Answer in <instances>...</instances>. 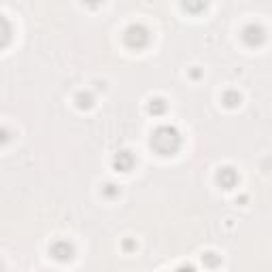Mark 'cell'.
Returning <instances> with one entry per match:
<instances>
[{
    "mask_svg": "<svg viewBox=\"0 0 272 272\" xmlns=\"http://www.w3.org/2000/svg\"><path fill=\"white\" fill-rule=\"evenodd\" d=\"M151 147L156 149L160 156H172L181 147V134L172 125H160V128L151 134Z\"/></svg>",
    "mask_w": 272,
    "mask_h": 272,
    "instance_id": "cell-1",
    "label": "cell"
},
{
    "mask_svg": "<svg viewBox=\"0 0 272 272\" xmlns=\"http://www.w3.org/2000/svg\"><path fill=\"white\" fill-rule=\"evenodd\" d=\"M123 41H125V45H128L130 49H143V47H147L149 45L151 34H149V30L145 28V26H130V28L125 30V34H123Z\"/></svg>",
    "mask_w": 272,
    "mask_h": 272,
    "instance_id": "cell-2",
    "label": "cell"
},
{
    "mask_svg": "<svg viewBox=\"0 0 272 272\" xmlns=\"http://www.w3.org/2000/svg\"><path fill=\"white\" fill-rule=\"evenodd\" d=\"M72 253H75V249H72V244L68 240H58V242H53V247H51V255L60 261L70 259Z\"/></svg>",
    "mask_w": 272,
    "mask_h": 272,
    "instance_id": "cell-3",
    "label": "cell"
},
{
    "mask_svg": "<svg viewBox=\"0 0 272 272\" xmlns=\"http://www.w3.org/2000/svg\"><path fill=\"white\" fill-rule=\"evenodd\" d=\"M242 39H244V43L253 47V45H259L261 41H264L266 34H264V30H261L259 26H247L244 32H242Z\"/></svg>",
    "mask_w": 272,
    "mask_h": 272,
    "instance_id": "cell-4",
    "label": "cell"
},
{
    "mask_svg": "<svg viewBox=\"0 0 272 272\" xmlns=\"http://www.w3.org/2000/svg\"><path fill=\"white\" fill-rule=\"evenodd\" d=\"M217 181L221 183V187L232 189L234 185L238 183V175H236V170H234V168H221L219 175H217Z\"/></svg>",
    "mask_w": 272,
    "mask_h": 272,
    "instance_id": "cell-5",
    "label": "cell"
},
{
    "mask_svg": "<svg viewBox=\"0 0 272 272\" xmlns=\"http://www.w3.org/2000/svg\"><path fill=\"white\" fill-rule=\"evenodd\" d=\"M134 156H132V153L130 151H119V153H117V156H115V160H113V164H115V168L117 170H121V172H128L132 166H134Z\"/></svg>",
    "mask_w": 272,
    "mask_h": 272,
    "instance_id": "cell-6",
    "label": "cell"
},
{
    "mask_svg": "<svg viewBox=\"0 0 272 272\" xmlns=\"http://www.w3.org/2000/svg\"><path fill=\"white\" fill-rule=\"evenodd\" d=\"M13 39V28L11 24H9V20H5L3 15H0V49L7 47L9 43H11Z\"/></svg>",
    "mask_w": 272,
    "mask_h": 272,
    "instance_id": "cell-7",
    "label": "cell"
},
{
    "mask_svg": "<svg viewBox=\"0 0 272 272\" xmlns=\"http://www.w3.org/2000/svg\"><path fill=\"white\" fill-rule=\"evenodd\" d=\"M181 5H183L187 13H202L208 5V0H181Z\"/></svg>",
    "mask_w": 272,
    "mask_h": 272,
    "instance_id": "cell-8",
    "label": "cell"
},
{
    "mask_svg": "<svg viewBox=\"0 0 272 272\" xmlns=\"http://www.w3.org/2000/svg\"><path fill=\"white\" fill-rule=\"evenodd\" d=\"M149 111L153 113V115H162L166 111V102L162 100V98H156V100H151V104H149Z\"/></svg>",
    "mask_w": 272,
    "mask_h": 272,
    "instance_id": "cell-9",
    "label": "cell"
},
{
    "mask_svg": "<svg viewBox=\"0 0 272 272\" xmlns=\"http://www.w3.org/2000/svg\"><path fill=\"white\" fill-rule=\"evenodd\" d=\"M77 100H79L81 108H89V106H92V96H89V94H79Z\"/></svg>",
    "mask_w": 272,
    "mask_h": 272,
    "instance_id": "cell-10",
    "label": "cell"
},
{
    "mask_svg": "<svg viewBox=\"0 0 272 272\" xmlns=\"http://www.w3.org/2000/svg\"><path fill=\"white\" fill-rule=\"evenodd\" d=\"M236 102H240V96L238 94H225V104H228V106H234Z\"/></svg>",
    "mask_w": 272,
    "mask_h": 272,
    "instance_id": "cell-11",
    "label": "cell"
},
{
    "mask_svg": "<svg viewBox=\"0 0 272 272\" xmlns=\"http://www.w3.org/2000/svg\"><path fill=\"white\" fill-rule=\"evenodd\" d=\"M115 185H106V189H104V192H106V196H115V194H119V189H113Z\"/></svg>",
    "mask_w": 272,
    "mask_h": 272,
    "instance_id": "cell-12",
    "label": "cell"
},
{
    "mask_svg": "<svg viewBox=\"0 0 272 272\" xmlns=\"http://www.w3.org/2000/svg\"><path fill=\"white\" fill-rule=\"evenodd\" d=\"M11 136H9V132L7 130H0V143H7Z\"/></svg>",
    "mask_w": 272,
    "mask_h": 272,
    "instance_id": "cell-13",
    "label": "cell"
},
{
    "mask_svg": "<svg viewBox=\"0 0 272 272\" xmlns=\"http://www.w3.org/2000/svg\"><path fill=\"white\" fill-rule=\"evenodd\" d=\"M85 5H89V7H98V5H102V0H85Z\"/></svg>",
    "mask_w": 272,
    "mask_h": 272,
    "instance_id": "cell-14",
    "label": "cell"
}]
</instances>
